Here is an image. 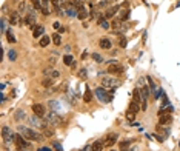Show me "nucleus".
Masks as SVG:
<instances>
[{
    "label": "nucleus",
    "instance_id": "1",
    "mask_svg": "<svg viewBox=\"0 0 180 151\" xmlns=\"http://www.w3.org/2000/svg\"><path fill=\"white\" fill-rule=\"evenodd\" d=\"M19 134H22L25 139H28V140H36V142H40L42 139H43V136L42 134H39V133H36L34 130H31V128H26V126H23V125H19Z\"/></svg>",
    "mask_w": 180,
    "mask_h": 151
},
{
    "label": "nucleus",
    "instance_id": "2",
    "mask_svg": "<svg viewBox=\"0 0 180 151\" xmlns=\"http://www.w3.org/2000/svg\"><path fill=\"white\" fill-rule=\"evenodd\" d=\"M120 80H117V79H112V77H103L102 79V85L105 86V88H117V86H120Z\"/></svg>",
    "mask_w": 180,
    "mask_h": 151
},
{
    "label": "nucleus",
    "instance_id": "3",
    "mask_svg": "<svg viewBox=\"0 0 180 151\" xmlns=\"http://www.w3.org/2000/svg\"><path fill=\"white\" fill-rule=\"evenodd\" d=\"M95 96H97V99H99L102 103H108V102H111L109 94H108L103 88H95Z\"/></svg>",
    "mask_w": 180,
    "mask_h": 151
},
{
    "label": "nucleus",
    "instance_id": "4",
    "mask_svg": "<svg viewBox=\"0 0 180 151\" xmlns=\"http://www.w3.org/2000/svg\"><path fill=\"white\" fill-rule=\"evenodd\" d=\"M46 122L51 123V125H62V123H63V119H62L57 113H48Z\"/></svg>",
    "mask_w": 180,
    "mask_h": 151
},
{
    "label": "nucleus",
    "instance_id": "5",
    "mask_svg": "<svg viewBox=\"0 0 180 151\" xmlns=\"http://www.w3.org/2000/svg\"><path fill=\"white\" fill-rule=\"evenodd\" d=\"M122 71H123V68H122V65L119 62H109V65H108V73L109 74H120Z\"/></svg>",
    "mask_w": 180,
    "mask_h": 151
},
{
    "label": "nucleus",
    "instance_id": "6",
    "mask_svg": "<svg viewBox=\"0 0 180 151\" xmlns=\"http://www.w3.org/2000/svg\"><path fill=\"white\" fill-rule=\"evenodd\" d=\"M138 110H140L138 103H135V102H131V103H130V108H128V111H126V117H128L130 120H133V119L135 117V114L138 113Z\"/></svg>",
    "mask_w": 180,
    "mask_h": 151
},
{
    "label": "nucleus",
    "instance_id": "7",
    "mask_svg": "<svg viewBox=\"0 0 180 151\" xmlns=\"http://www.w3.org/2000/svg\"><path fill=\"white\" fill-rule=\"evenodd\" d=\"M14 142H15V145H17V148H28L29 147V144L25 140V137L22 136V134H15L14 136Z\"/></svg>",
    "mask_w": 180,
    "mask_h": 151
},
{
    "label": "nucleus",
    "instance_id": "8",
    "mask_svg": "<svg viewBox=\"0 0 180 151\" xmlns=\"http://www.w3.org/2000/svg\"><path fill=\"white\" fill-rule=\"evenodd\" d=\"M25 25H28V26H31V28H36L37 25H36V14L33 12V11H29L28 14H26V17H25Z\"/></svg>",
    "mask_w": 180,
    "mask_h": 151
},
{
    "label": "nucleus",
    "instance_id": "9",
    "mask_svg": "<svg viewBox=\"0 0 180 151\" xmlns=\"http://www.w3.org/2000/svg\"><path fill=\"white\" fill-rule=\"evenodd\" d=\"M9 22H11V25H12V26H19V25L22 23V17H20V12H17V11L11 12V16H9Z\"/></svg>",
    "mask_w": 180,
    "mask_h": 151
},
{
    "label": "nucleus",
    "instance_id": "10",
    "mask_svg": "<svg viewBox=\"0 0 180 151\" xmlns=\"http://www.w3.org/2000/svg\"><path fill=\"white\" fill-rule=\"evenodd\" d=\"M33 113L36 114V116H39V117H45L46 110L42 103H34V105H33Z\"/></svg>",
    "mask_w": 180,
    "mask_h": 151
},
{
    "label": "nucleus",
    "instance_id": "11",
    "mask_svg": "<svg viewBox=\"0 0 180 151\" xmlns=\"http://www.w3.org/2000/svg\"><path fill=\"white\" fill-rule=\"evenodd\" d=\"M2 137H3V140H11V139H14V136H12V133H11V130L5 125V126H2Z\"/></svg>",
    "mask_w": 180,
    "mask_h": 151
},
{
    "label": "nucleus",
    "instance_id": "12",
    "mask_svg": "<svg viewBox=\"0 0 180 151\" xmlns=\"http://www.w3.org/2000/svg\"><path fill=\"white\" fill-rule=\"evenodd\" d=\"M117 137H119V136H117L116 133H112V134H109V136H106V140H105V145H106L108 148H111V147H112V145H114V144L117 142Z\"/></svg>",
    "mask_w": 180,
    "mask_h": 151
},
{
    "label": "nucleus",
    "instance_id": "13",
    "mask_svg": "<svg viewBox=\"0 0 180 151\" xmlns=\"http://www.w3.org/2000/svg\"><path fill=\"white\" fill-rule=\"evenodd\" d=\"M117 11H120V6H119V5H116V6H112V8H109V9L106 11V14H105V17H106V19H112V17H114V14H116Z\"/></svg>",
    "mask_w": 180,
    "mask_h": 151
},
{
    "label": "nucleus",
    "instance_id": "14",
    "mask_svg": "<svg viewBox=\"0 0 180 151\" xmlns=\"http://www.w3.org/2000/svg\"><path fill=\"white\" fill-rule=\"evenodd\" d=\"M130 17V9H128V3L123 5V9H120V20H128Z\"/></svg>",
    "mask_w": 180,
    "mask_h": 151
},
{
    "label": "nucleus",
    "instance_id": "15",
    "mask_svg": "<svg viewBox=\"0 0 180 151\" xmlns=\"http://www.w3.org/2000/svg\"><path fill=\"white\" fill-rule=\"evenodd\" d=\"M43 31H45V26H42V25H37L34 30H33V36L34 39H39L42 34H43Z\"/></svg>",
    "mask_w": 180,
    "mask_h": 151
},
{
    "label": "nucleus",
    "instance_id": "16",
    "mask_svg": "<svg viewBox=\"0 0 180 151\" xmlns=\"http://www.w3.org/2000/svg\"><path fill=\"white\" fill-rule=\"evenodd\" d=\"M43 74H45L46 77H49V79H57V77L60 76V73H59V71H55V70L48 68V70H45V71H43Z\"/></svg>",
    "mask_w": 180,
    "mask_h": 151
},
{
    "label": "nucleus",
    "instance_id": "17",
    "mask_svg": "<svg viewBox=\"0 0 180 151\" xmlns=\"http://www.w3.org/2000/svg\"><path fill=\"white\" fill-rule=\"evenodd\" d=\"M99 45H100V48H103V49H109V48H111V40L108 37H102L100 42H99Z\"/></svg>",
    "mask_w": 180,
    "mask_h": 151
},
{
    "label": "nucleus",
    "instance_id": "18",
    "mask_svg": "<svg viewBox=\"0 0 180 151\" xmlns=\"http://www.w3.org/2000/svg\"><path fill=\"white\" fill-rule=\"evenodd\" d=\"M103 150V142L102 140H95L91 147V151H102Z\"/></svg>",
    "mask_w": 180,
    "mask_h": 151
},
{
    "label": "nucleus",
    "instance_id": "19",
    "mask_svg": "<svg viewBox=\"0 0 180 151\" xmlns=\"http://www.w3.org/2000/svg\"><path fill=\"white\" fill-rule=\"evenodd\" d=\"M133 102H135V103L142 102V96H140V89L138 88H135L134 93H133Z\"/></svg>",
    "mask_w": 180,
    "mask_h": 151
},
{
    "label": "nucleus",
    "instance_id": "20",
    "mask_svg": "<svg viewBox=\"0 0 180 151\" xmlns=\"http://www.w3.org/2000/svg\"><path fill=\"white\" fill-rule=\"evenodd\" d=\"M83 100H85L86 103H90L91 100H92V93H91L90 88H86V89H85V93H83Z\"/></svg>",
    "mask_w": 180,
    "mask_h": 151
},
{
    "label": "nucleus",
    "instance_id": "21",
    "mask_svg": "<svg viewBox=\"0 0 180 151\" xmlns=\"http://www.w3.org/2000/svg\"><path fill=\"white\" fill-rule=\"evenodd\" d=\"M63 63L68 65V66H72V65H74V57L69 56V54H66V56L63 57Z\"/></svg>",
    "mask_w": 180,
    "mask_h": 151
},
{
    "label": "nucleus",
    "instance_id": "22",
    "mask_svg": "<svg viewBox=\"0 0 180 151\" xmlns=\"http://www.w3.org/2000/svg\"><path fill=\"white\" fill-rule=\"evenodd\" d=\"M97 20H99V23H100V26H102L103 30H109V23H108V20H106V19H103V17H100V16H99V19H97Z\"/></svg>",
    "mask_w": 180,
    "mask_h": 151
},
{
    "label": "nucleus",
    "instance_id": "23",
    "mask_svg": "<svg viewBox=\"0 0 180 151\" xmlns=\"http://www.w3.org/2000/svg\"><path fill=\"white\" fill-rule=\"evenodd\" d=\"M6 40L9 42V43H15L17 42V39L14 37V34H12V31L9 30V31H6Z\"/></svg>",
    "mask_w": 180,
    "mask_h": 151
},
{
    "label": "nucleus",
    "instance_id": "24",
    "mask_svg": "<svg viewBox=\"0 0 180 151\" xmlns=\"http://www.w3.org/2000/svg\"><path fill=\"white\" fill-rule=\"evenodd\" d=\"M51 39H52L54 45H57V46H59V45L62 43V37H60V34H57V33H55V34H54V36H52Z\"/></svg>",
    "mask_w": 180,
    "mask_h": 151
},
{
    "label": "nucleus",
    "instance_id": "25",
    "mask_svg": "<svg viewBox=\"0 0 180 151\" xmlns=\"http://www.w3.org/2000/svg\"><path fill=\"white\" fill-rule=\"evenodd\" d=\"M43 136L45 137H51V136H54V130L52 128H43Z\"/></svg>",
    "mask_w": 180,
    "mask_h": 151
},
{
    "label": "nucleus",
    "instance_id": "26",
    "mask_svg": "<svg viewBox=\"0 0 180 151\" xmlns=\"http://www.w3.org/2000/svg\"><path fill=\"white\" fill-rule=\"evenodd\" d=\"M51 40H49V37L48 36H45V37H42V40L39 42V45L42 46V48H45V46H48V43H49Z\"/></svg>",
    "mask_w": 180,
    "mask_h": 151
},
{
    "label": "nucleus",
    "instance_id": "27",
    "mask_svg": "<svg viewBox=\"0 0 180 151\" xmlns=\"http://www.w3.org/2000/svg\"><path fill=\"white\" fill-rule=\"evenodd\" d=\"M77 17H79V19H80V20H85V19H86V17H88V11H86V9H85V11H80V12H79V16H77Z\"/></svg>",
    "mask_w": 180,
    "mask_h": 151
},
{
    "label": "nucleus",
    "instance_id": "28",
    "mask_svg": "<svg viewBox=\"0 0 180 151\" xmlns=\"http://www.w3.org/2000/svg\"><path fill=\"white\" fill-rule=\"evenodd\" d=\"M31 3H33V6H34L36 9H42V3H40V0H31Z\"/></svg>",
    "mask_w": 180,
    "mask_h": 151
},
{
    "label": "nucleus",
    "instance_id": "29",
    "mask_svg": "<svg viewBox=\"0 0 180 151\" xmlns=\"http://www.w3.org/2000/svg\"><path fill=\"white\" fill-rule=\"evenodd\" d=\"M0 30H2V33H6V20L5 19L0 20Z\"/></svg>",
    "mask_w": 180,
    "mask_h": 151
},
{
    "label": "nucleus",
    "instance_id": "30",
    "mask_svg": "<svg viewBox=\"0 0 180 151\" xmlns=\"http://www.w3.org/2000/svg\"><path fill=\"white\" fill-rule=\"evenodd\" d=\"M52 26H54V30H57V31H60V33H63V31H65V28H62V25H60L59 22H55Z\"/></svg>",
    "mask_w": 180,
    "mask_h": 151
},
{
    "label": "nucleus",
    "instance_id": "31",
    "mask_svg": "<svg viewBox=\"0 0 180 151\" xmlns=\"http://www.w3.org/2000/svg\"><path fill=\"white\" fill-rule=\"evenodd\" d=\"M52 80H54V79H49V77H46L45 80H43V86H51V85H52Z\"/></svg>",
    "mask_w": 180,
    "mask_h": 151
},
{
    "label": "nucleus",
    "instance_id": "32",
    "mask_svg": "<svg viewBox=\"0 0 180 151\" xmlns=\"http://www.w3.org/2000/svg\"><path fill=\"white\" fill-rule=\"evenodd\" d=\"M22 117L25 119V111L20 110V111H17V114H15V119H17V120H22Z\"/></svg>",
    "mask_w": 180,
    "mask_h": 151
},
{
    "label": "nucleus",
    "instance_id": "33",
    "mask_svg": "<svg viewBox=\"0 0 180 151\" xmlns=\"http://www.w3.org/2000/svg\"><path fill=\"white\" fill-rule=\"evenodd\" d=\"M119 45H120L122 48H125V46H126V39H125V37H120V39H119Z\"/></svg>",
    "mask_w": 180,
    "mask_h": 151
},
{
    "label": "nucleus",
    "instance_id": "34",
    "mask_svg": "<svg viewBox=\"0 0 180 151\" xmlns=\"http://www.w3.org/2000/svg\"><path fill=\"white\" fill-rule=\"evenodd\" d=\"M79 77L80 79H86V70H80L79 71Z\"/></svg>",
    "mask_w": 180,
    "mask_h": 151
},
{
    "label": "nucleus",
    "instance_id": "35",
    "mask_svg": "<svg viewBox=\"0 0 180 151\" xmlns=\"http://www.w3.org/2000/svg\"><path fill=\"white\" fill-rule=\"evenodd\" d=\"M52 147L55 148V151H62V145H60L59 142H54V144H52Z\"/></svg>",
    "mask_w": 180,
    "mask_h": 151
},
{
    "label": "nucleus",
    "instance_id": "36",
    "mask_svg": "<svg viewBox=\"0 0 180 151\" xmlns=\"http://www.w3.org/2000/svg\"><path fill=\"white\" fill-rule=\"evenodd\" d=\"M8 56H9V59H11V60H15V59H17V56H15V53H14L12 49L9 51V54H8Z\"/></svg>",
    "mask_w": 180,
    "mask_h": 151
},
{
    "label": "nucleus",
    "instance_id": "37",
    "mask_svg": "<svg viewBox=\"0 0 180 151\" xmlns=\"http://www.w3.org/2000/svg\"><path fill=\"white\" fill-rule=\"evenodd\" d=\"M77 3H79V0H68V5L69 6H76Z\"/></svg>",
    "mask_w": 180,
    "mask_h": 151
},
{
    "label": "nucleus",
    "instance_id": "38",
    "mask_svg": "<svg viewBox=\"0 0 180 151\" xmlns=\"http://www.w3.org/2000/svg\"><path fill=\"white\" fill-rule=\"evenodd\" d=\"M49 2H51V0H42V8H48ZM48 9H49V8H48Z\"/></svg>",
    "mask_w": 180,
    "mask_h": 151
},
{
    "label": "nucleus",
    "instance_id": "39",
    "mask_svg": "<svg viewBox=\"0 0 180 151\" xmlns=\"http://www.w3.org/2000/svg\"><path fill=\"white\" fill-rule=\"evenodd\" d=\"M92 57H94V59H95L97 62H100V60H102V57H100L99 54H92Z\"/></svg>",
    "mask_w": 180,
    "mask_h": 151
},
{
    "label": "nucleus",
    "instance_id": "40",
    "mask_svg": "<svg viewBox=\"0 0 180 151\" xmlns=\"http://www.w3.org/2000/svg\"><path fill=\"white\" fill-rule=\"evenodd\" d=\"M39 151H52V150L48 148V147H42V148H39Z\"/></svg>",
    "mask_w": 180,
    "mask_h": 151
},
{
    "label": "nucleus",
    "instance_id": "41",
    "mask_svg": "<svg viewBox=\"0 0 180 151\" xmlns=\"http://www.w3.org/2000/svg\"><path fill=\"white\" fill-rule=\"evenodd\" d=\"M65 2H68V0H59V3H65Z\"/></svg>",
    "mask_w": 180,
    "mask_h": 151
},
{
    "label": "nucleus",
    "instance_id": "42",
    "mask_svg": "<svg viewBox=\"0 0 180 151\" xmlns=\"http://www.w3.org/2000/svg\"><path fill=\"white\" fill-rule=\"evenodd\" d=\"M109 151H116V150H109Z\"/></svg>",
    "mask_w": 180,
    "mask_h": 151
},
{
    "label": "nucleus",
    "instance_id": "43",
    "mask_svg": "<svg viewBox=\"0 0 180 151\" xmlns=\"http://www.w3.org/2000/svg\"><path fill=\"white\" fill-rule=\"evenodd\" d=\"M22 151H23V150H22Z\"/></svg>",
    "mask_w": 180,
    "mask_h": 151
}]
</instances>
